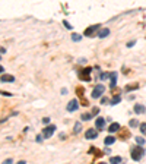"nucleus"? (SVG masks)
<instances>
[{
  "label": "nucleus",
  "mask_w": 146,
  "mask_h": 164,
  "mask_svg": "<svg viewBox=\"0 0 146 164\" xmlns=\"http://www.w3.org/2000/svg\"><path fill=\"white\" fill-rule=\"evenodd\" d=\"M143 154H145V150L142 148V145H140V147H136V148L132 150V158H133L134 161H139V160L143 157Z\"/></svg>",
  "instance_id": "nucleus-1"
},
{
  "label": "nucleus",
  "mask_w": 146,
  "mask_h": 164,
  "mask_svg": "<svg viewBox=\"0 0 146 164\" xmlns=\"http://www.w3.org/2000/svg\"><path fill=\"white\" fill-rule=\"evenodd\" d=\"M102 92H105V86L104 85H96L93 89H92V98H100L102 95Z\"/></svg>",
  "instance_id": "nucleus-2"
},
{
  "label": "nucleus",
  "mask_w": 146,
  "mask_h": 164,
  "mask_svg": "<svg viewBox=\"0 0 146 164\" xmlns=\"http://www.w3.org/2000/svg\"><path fill=\"white\" fill-rule=\"evenodd\" d=\"M91 72H92V67H85V69H82L81 70V73H79V76H81V79L82 81H86V82H89L91 81Z\"/></svg>",
  "instance_id": "nucleus-3"
},
{
  "label": "nucleus",
  "mask_w": 146,
  "mask_h": 164,
  "mask_svg": "<svg viewBox=\"0 0 146 164\" xmlns=\"http://www.w3.org/2000/svg\"><path fill=\"white\" fill-rule=\"evenodd\" d=\"M100 27H101L100 23H96V25H91V27H88V28L85 30V32H83V34H85L86 37H92V35H95V34H96V31L100 30Z\"/></svg>",
  "instance_id": "nucleus-4"
},
{
  "label": "nucleus",
  "mask_w": 146,
  "mask_h": 164,
  "mask_svg": "<svg viewBox=\"0 0 146 164\" xmlns=\"http://www.w3.org/2000/svg\"><path fill=\"white\" fill-rule=\"evenodd\" d=\"M54 130H56V126H54V125L47 126V128H44V130H42V136H44V138H50V136H53Z\"/></svg>",
  "instance_id": "nucleus-5"
},
{
  "label": "nucleus",
  "mask_w": 146,
  "mask_h": 164,
  "mask_svg": "<svg viewBox=\"0 0 146 164\" xmlns=\"http://www.w3.org/2000/svg\"><path fill=\"white\" fill-rule=\"evenodd\" d=\"M85 136L86 139H95L96 136H98V130H95V129H88L85 132Z\"/></svg>",
  "instance_id": "nucleus-6"
},
{
  "label": "nucleus",
  "mask_w": 146,
  "mask_h": 164,
  "mask_svg": "<svg viewBox=\"0 0 146 164\" xmlns=\"http://www.w3.org/2000/svg\"><path fill=\"white\" fill-rule=\"evenodd\" d=\"M78 108H79L78 100H72V101L67 104V111H76Z\"/></svg>",
  "instance_id": "nucleus-7"
},
{
  "label": "nucleus",
  "mask_w": 146,
  "mask_h": 164,
  "mask_svg": "<svg viewBox=\"0 0 146 164\" xmlns=\"http://www.w3.org/2000/svg\"><path fill=\"white\" fill-rule=\"evenodd\" d=\"M95 126L98 128V129H104V126H105V120H104V117H98V119L95 120Z\"/></svg>",
  "instance_id": "nucleus-8"
},
{
  "label": "nucleus",
  "mask_w": 146,
  "mask_h": 164,
  "mask_svg": "<svg viewBox=\"0 0 146 164\" xmlns=\"http://www.w3.org/2000/svg\"><path fill=\"white\" fill-rule=\"evenodd\" d=\"M129 136H130L129 129H121L120 133H118V138H120V139H126V138H129Z\"/></svg>",
  "instance_id": "nucleus-9"
},
{
  "label": "nucleus",
  "mask_w": 146,
  "mask_h": 164,
  "mask_svg": "<svg viewBox=\"0 0 146 164\" xmlns=\"http://www.w3.org/2000/svg\"><path fill=\"white\" fill-rule=\"evenodd\" d=\"M0 81H2V82H13L15 78L12 75H2V76H0Z\"/></svg>",
  "instance_id": "nucleus-10"
},
{
  "label": "nucleus",
  "mask_w": 146,
  "mask_h": 164,
  "mask_svg": "<svg viewBox=\"0 0 146 164\" xmlns=\"http://www.w3.org/2000/svg\"><path fill=\"white\" fill-rule=\"evenodd\" d=\"M134 111H136L137 114H140V113H145L146 108H145V106H142V104H136V106H134Z\"/></svg>",
  "instance_id": "nucleus-11"
},
{
  "label": "nucleus",
  "mask_w": 146,
  "mask_h": 164,
  "mask_svg": "<svg viewBox=\"0 0 146 164\" xmlns=\"http://www.w3.org/2000/svg\"><path fill=\"white\" fill-rule=\"evenodd\" d=\"M108 130L110 132H117V130H120V125L118 123H111L110 128H108Z\"/></svg>",
  "instance_id": "nucleus-12"
},
{
  "label": "nucleus",
  "mask_w": 146,
  "mask_h": 164,
  "mask_svg": "<svg viewBox=\"0 0 146 164\" xmlns=\"http://www.w3.org/2000/svg\"><path fill=\"white\" fill-rule=\"evenodd\" d=\"M108 34H110V30H108V28H105V30H101V31L98 32L100 38H104V37H107Z\"/></svg>",
  "instance_id": "nucleus-13"
},
{
  "label": "nucleus",
  "mask_w": 146,
  "mask_h": 164,
  "mask_svg": "<svg viewBox=\"0 0 146 164\" xmlns=\"http://www.w3.org/2000/svg\"><path fill=\"white\" fill-rule=\"evenodd\" d=\"M110 78H111V88H114V85H115V81H117V73L115 72H113L111 75H110Z\"/></svg>",
  "instance_id": "nucleus-14"
},
{
  "label": "nucleus",
  "mask_w": 146,
  "mask_h": 164,
  "mask_svg": "<svg viewBox=\"0 0 146 164\" xmlns=\"http://www.w3.org/2000/svg\"><path fill=\"white\" fill-rule=\"evenodd\" d=\"M104 142H105V145H111V144L115 142V138H113V136H107Z\"/></svg>",
  "instance_id": "nucleus-15"
},
{
  "label": "nucleus",
  "mask_w": 146,
  "mask_h": 164,
  "mask_svg": "<svg viewBox=\"0 0 146 164\" xmlns=\"http://www.w3.org/2000/svg\"><path fill=\"white\" fill-rule=\"evenodd\" d=\"M76 94H78V95L82 98V97L85 95V89H83L82 86H78V88H76Z\"/></svg>",
  "instance_id": "nucleus-16"
},
{
  "label": "nucleus",
  "mask_w": 146,
  "mask_h": 164,
  "mask_svg": "<svg viewBox=\"0 0 146 164\" xmlns=\"http://www.w3.org/2000/svg\"><path fill=\"white\" fill-rule=\"evenodd\" d=\"M98 151H100V150H96V148H91V150H89V152H91V154H95V155L101 157V155H102L104 152H98Z\"/></svg>",
  "instance_id": "nucleus-17"
},
{
  "label": "nucleus",
  "mask_w": 146,
  "mask_h": 164,
  "mask_svg": "<svg viewBox=\"0 0 146 164\" xmlns=\"http://www.w3.org/2000/svg\"><path fill=\"white\" fill-rule=\"evenodd\" d=\"M120 101H121V98H120V95H115V97H114V98L111 100V104H113V106H115V104H118Z\"/></svg>",
  "instance_id": "nucleus-18"
},
{
  "label": "nucleus",
  "mask_w": 146,
  "mask_h": 164,
  "mask_svg": "<svg viewBox=\"0 0 146 164\" xmlns=\"http://www.w3.org/2000/svg\"><path fill=\"white\" fill-rule=\"evenodd\" d=\"M137 86H139L137 84H133V85H127L126 89H127V91H133V89H137Z\"/></svg>",
  "instance_id": "nucleus-19"
},
{
  "label": "nucleus",
  "mask_w": 146,
  "mask_h": 164,
  "mask_svg": "<svg viewBox=\"0 0 146 164\" xmlns=\"http://www.w3.org/2000/svg\"><path fill=\"white\" fill-rule=\"evenodd\" d=\"M139 128H140V132H142L143 135H146V123H140Z\"/></svg>",
  "instance_id": "nucleus-20"
},
{
  "label": "nucleus",
  "mask_w": 146,
  "mask_h": 164,
  "mask_svg": "<svg viewBox=\"0 0 146 164\" xmlns=\"http://www.w3.org/2000/svg\"><path fill=\"white\" fill-rule=\"evenodd\" d=\"M121 161V157H111L110 158V163H120Z\"/></svg>",
  "instance_id": "nucleus-21"
},
{
  "label": "nucleus",
  "mask_w": 146,
  "mask_h": 164,
  "mask_svg": "<svg viewBox=\"0 0 146 164\" xmlns=\"http://www.w3.org/2000/svg\"><path fill=\"white\" fill-rule=\"evenodd\" d=\"M91 119H92V116H91V114H88V113L82 114V120H91Z\"/></svg>",
  "instance_id": "nucleus-22"
},
{
  "label": "nucleus",
  "mask_w": 146,
  "mask_h": 164,
  "mask_svg": "<svg viewBox=\"0 0 146 164\" xmlns=\"http://www.w3.org/2000/svg\"><path fill=\"white\" fill-rule=\"evenodd\" d=\"M81 38H82V35H79V34H73V35H72V40H73V41H79Z\"/></svg>",
  "instance_id": "nucleus-23"
},
{
  "label": "nucleus",
  "mask_w": 146,
  "mask_h": 164,
  "mask_svg": "<svg viewBox=\"0 0 146 164\" xmlns=\"http://www.w3.org/2000/svg\"><path fill=\"white\" fill-rule=\"evenodd\" d=\"M136 142H137L139 145H143V144H145V139L140 138V136H137V138H136Z\"/></svg>",
  "instance_id": "nucleus-24"
},
{
  "label": "nucleus",
  "mask_w": 146,
  "mask_h": 164,
  "mask_svg": "<svg viewBox=\"0 0 146 164\" xmlns=\"http://www.w3.org/2000/svg\"><path fill=\"white\" fill-rule=\"evenodd\" d=\"M81 132V123L78 122L76 125H75V133H79Z\"/></svg>",
  "instance_id": "nucleus-25"
},
{
  "label": "nucleus",
  "mask_w": 146,
  "mask_h": 164,
  "mask_svg": "<svg viewBox=\"0 0 146 164\" xmlns=\"http://www.w3.org/2000/svg\"><path fill=\"white\" fill-rule=\"evenodd\" d=\"M130 126H133V128H134V126H139L137 120H134V119H133V120H130Z\"/></svg>",
  "instance_id": "nucleus-26"
},
{
  "label": "nucleus",
  "mask_w": 146,
  "mask_h": 164,
  "mask_svg": "<svg viewBox=\"0 0 146 164\" xmlns=\"http://www.w3.org/2000/svg\"><path fill=\"white\" fill-rule=\"evenodd\" d=\"M101 103H102V104H105V103H108V98H105V97H104V98L101 100Z\"/></svg>",
  "instance_id": "nucleus-27"
},
{
  "label": "nucleus",
  "mask_w": 146,
  "mask_h": 164,
  "mask_svg": "<svg viewBox=\"0 0 146 164\" xmlns=\"http://www.w3.org/2000/svg\"><path fill=\"white\" fill-rule=\"evenodd\" d=\"M42 122H44V123H48V122H50V119H48V117H45V119H42Z\"/></svg>",
  "instance_id": "nucleus-28"
},
{
  "label": "nucleus",
  "mask_w": 146,
  "mask_h": 164,
  "mask_svg": "<svg viewBox=\"0 0 146 164\" xmlns=\"http://www.w3.org/2000/svg\"><path fill=\"white\" fill-rule=\"evenodd\" d=\"M98 111H100V110H98V108H96V107H95V108L92 110V113H93V114H96V113H98Z\"/></svg>",
  "instance_id": "nucleus-29"
},
{
  "label": "nucleus",
  "mask_w": 146,
  "mask_h": 164,
  "mask_svg": "<svg viewBox=\"0 0 146 164\" xmlns=\"http://www.w3.org/2000/svg\"><path fill=\"white\" fill-rule=\"evenodd\" d=\"M2 72H3V67H2V66H0V73H2Z\"/></svg>",
  "instance_id": "nucleus-30"
}]
</instances>
